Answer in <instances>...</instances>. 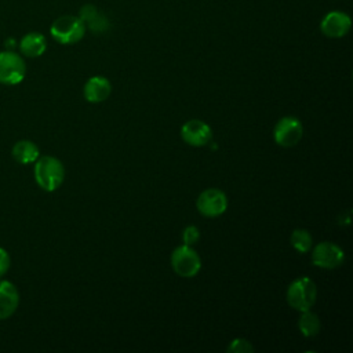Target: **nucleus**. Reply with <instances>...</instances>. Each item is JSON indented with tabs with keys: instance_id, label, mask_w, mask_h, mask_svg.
<instances>
[{
	"instance_id": "9d476101",
	"label": "nucleus",
	"mask_w": 353,
	"mask_h": 353,
	"mask_svg": "<svg viewBox=\"0 0 353 353\" xmlns=\"http://www.w3.org/2000/svg\"><path fill=\"white\" fill-rule=\"evenodd\" d=\"M350 17L343 11H330L320 22L321 33L331 39L343 37L350 30Z\"/></svg>"
},
{
	"instance_id": "423d86ee",
	"label": "nucleus",
	"mask_w": 353,
	"mask_h": 353,
	"mask_svg": "<svg viewBox=\"0 0 353 353\" xmlns=\"http://www.w3.org/2000/svg\"><path fill=\"white\" fill-rule=\"evenodd\" d=\"M303 135V127L298 117L284 116L281 117L273 130V139L283 148L295 146Z\"/></svg>"
},
{
	"instance_id": "a211bd4d",
	"label": "nucleus",
	"mask_w": 353,
	"mask_h": 353,
	"mask_svg": "<svg viewBox=\"0 0 353 353\" xmlns=\"http://www.w3.org/2000/svg\"><path fill=\"white\" fill-rule=\"evenodd\" d=\"M226 350L229 353L230 352H233V353H248V352H254V346L251 345L250 341H247L244 338H236L229 343Z\"/></svg>"
},
{
	"instance_id": "f3484780",
	"label": "nucleus",
	"mask_w": 353,
	"mask_h": 353,
	"mask_svg": "<svg viewBox=\"0 0 353 353\" xmlns=\"http://www.w3.org/2000/svg\"><path fill=\"white\" fill-rule=\"evenodd\" d=\"M291 245L298 251V252H302V254H306L310 248H312V234L306 230V229H295L292 233H291Z\"/></svg>"
},
{
	"instance_id": "f257e3e1",
	"label": "nucleus",
	"mask_w": 353,
	"mask_h": 353,
	"mask_svg": "<svg viewBox=\"0 0 353 353\" xmlns=\"http://www.w3.org/2000/svg\"><path fill=\"white\" fill-rule=\"evenodd\" d=\"M34 179L46 192L57 190L65 179V167L57 157L43 156L34 161Z\"/></svg>"
},
{
	"instance_id": "aec40b11",
	"label": "nucleus",
	"mask_w": 353,
	"mask_h": 353,
	"mask_svg": "<svg viewBox=\"0 0 353 353\" xmlns=\"http://www.w3.org/2000/svg\"><path fill=\"white\" fill-rule=\"evenodd\" d=\"M10 263H11V259L8 252L0 247V277H3L8 272Z\"/></svg>"
},
{
	"instance_id": "1a4fd4ad",
	"label": "nucleus",
	"mask_w": 353,
	"mask_h": 353,
	"mask_svg": "<svg viewBox=\"0 0 353 353\" xmlns=\"http://www.w3.org/2000/svg\"><path fill=\"white\" fill-rule=\"evenodd\" d=\"M181 137L190 146H205L212 139V130L205 121L192 119L182 125Z\"/></svg>"
},
{
	"instance_id": "39448f33",
	"label": "nucleus",
	"mask_w": 353,
	"mask_h": 353,
	"mask_svg": "<svg viewBox=\"0 0 353 353\" xmlns=\"http://www.w3.org/2000/svg\"><path fill=\"white\" fill-rule=\"evenodd\" d=\"M26 74V63L23 58L11 51H0V83L7 85L18 84Z\"/></svg>"
},
{
	"instance_id": "0eeeda50",
	"label": "nucleus",
	"mask_w": 353,
	"mask_h": 353,
	"mask_svg": "<svg viewBox=\"0 0 353 353\" xmlns=\"http://www.w3.org/2000/svg\"><path fill=\"white\" fill-rule=\"evenodd\" d=\"M196 207L201 215L207 218H215L226 211L228 197L221 189L210 188L199 194L196 200Z\"/></svg>"
},
{
	"instance_id": "2eb2a0df",
	"label": "nucleus",
	"mask_w": 353,
	"mask_h": 353,
	"mask_svg": "<svg viewBox=\"0 0 353 353\" xmlns=\"http://www.w3.org/2000/svg\"><path fill=\"white\" fill-rule=\"evenodd\" d=\"M11 154H12L14 160L18 161L19 164H30V163H34L39 159L40 150H39V148L34 142L28 141V139H22V141H18L12 146Z\"/></svg>"
},
{
	"instance_id": "dca6fc26",
	"label": "nucleus",
	"mask_w": 353,
	"mask_h": 353,
	"mask_svg": "<svg viewBox=\"0 0 353 353\" xmlns=\"http://www.w3.org/2000/svg\"><path fill=\"white\" fill-rule=\"evenodd\" d=\"M301 317L298 320V328L301 331V334L306 338H312L314 335H317L320 332L321 324H320V319L317 317V314L312 313L310 310H305L301 312Z\"/></svg>"
},
{
	"instance_id": "6e6552de",
	"label": "nucleus",
	"mask_w": 353,
	"mask_h": 353,
	"mask_svg": "<svg viewBox=\"0 0 353 353\" xmlns=\"http://www.w3.org/2000/svg\"><path fill=\"white\" fill-rule=\"evenodd\" d=\"M345 261L343 250L331 241L319 243L312 251V263L323 269L339 268Z\"/></svg>"
},
{
	"instance_id": "4468645a",
	"label": "nucleus",
	"mask_w": 353,
	"mask_h": 353,
	"mask_svg": "<svg viewBox=\"0 0 353 353\" xmlns=\"http://www.w3.org/2000/svg\"><path fill=\"white\" fill-rule=\"evenodd\" d=\"M46 48H47V40L39 32H30L25 34L19 41V50L28 58H37L43 55Z\"/></svg>"
},
{
	"instance_id": "6ab92c4d",
	"label": "nucleus",
	"mask_w": 353,
	"mask_h": 353,
	"mask_svg": "<svg viewBox=\"0 0 353 353\" xmlns=\"http://www.w3.org/2000/svg\"><path fill=\"white\" fill-rule=\"evenodd\" d=\"M199 239H200V230H199L197 226L189 225V226H186V228L183 229V232H182L183 244L192 245V244H194Z\"/></svg>"
},
{
	"instance_id": "f8f14e48",
	"label": "nucleus",
	"mask_w": 353,
	"mask_h": 353,
	"mask_svg": "<svg viewBox=\"0 0 353 353\" xmlns=\"http://www.w3.org/2000/svg\"><path fill=\"white\" fill-rule=\"evenodd\" d=\"M19 305V292L8 280H0V320L12 316Z\"/></svg>"
},
{
	"instance_id": "ddd939ff",
	"label": "nucleus",
	"mask_w": 353,
	"mask_h": 353,
	"mask_svg": "<svg viewBox=\"0 0 353 353\" xmlns=\"http://www.w3.org/2000/svg\"><path fill=\"white\" fill-rule=\"evenodd\" d=\"M84 98L91 103L103 102L112 92L110 81L103 76H92L84 84Z\"/></svg>"
},
{
	"instance_id": "20e7f679",
	"label": "nucleus",
	"mask_w": 353,
	"mask_h": 353,
	"mask_svg": "<svg viewBox=\"0 0 353 353\" xmlns=\"http://www.w3.org/2000/svg\"><path fill=\"white\" fill-rule=\"evenodd\" d=\"M171 266L181 277H194L201 269V259L192 245L182 244L172 251Z\"/></svg>"
},
{
	"instance_id": "9b49d317",
	"label": "nucleus",
	"mask_w": 353,
	"mask_h": 353,
	"mask_svg": "<svg viewBox=\"0 0 353 353\" xmlns=\"http://www.w3.org/2000/svg\"><path fill=\"white\" fill-rule=\"evenodd\" d=\"M79 18L84 22L85 28L94 33H103L110 28V21L108 17L94 4H84L80 8Z\"/></svg>"
},
{
	"instance_id": "7ed1b4c3",
	"label": "nucleus",
	"mask_w": 353,
	"mask_h": 353,
	"mask_svg": "<svg viewBox=\"0 0 353 353\" xmlns=\"http://www.w3.org/2000/svg\"><path fill=\"white\" fill-rule=\"evenodd\" d=\"M85 29L84 22L79 17L62 15L52 22L50 33L61 44H74L84 37Z\"/></svg>"
},
{
	"instance_id": "f03ea898",
	"label": "nucleus",
	"mask_w": 353,
	"mask_h": 353,
	"mask_svg": "<svg viewBox=\"0 0 353 353\" xmlns=\"http://www.w3.org/2000/svg\"><path fill=\"white\" fill-rule=\"evenodd\" d=\"M316 298L317 287L309 277H298L287 288V302L298 312L310 310L316 302Z\"/></svg>"
}]
</instances>
